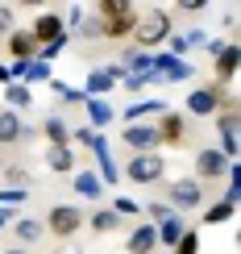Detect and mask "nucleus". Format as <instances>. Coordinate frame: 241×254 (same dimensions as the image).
<instances>
[{"label": "nucleus", "instance_id": "f257e3e1", "mask_svg": "<svg viewBox=\"0 0 241 254\" xmlns=\"http://www.w3.org/2000/svg\"><path fill=\"white\" fill-rule=\"evenodd\" d=\"M166 34H171V17L162 13V8H145V13L138 17V25H133V38H138L142 50L158 46V42H166Z\"/></svg>", "mask_w": 241, "mask_h": 254}, {"label": "nucleus", "instance_id": "f03ea898", "mask_svg": "<svg viewBox=\"0 0 241 254\" xmlns=\"http://www.w3.org/2000/svg\"><path fill=\"white\" fill-rule=\"evenodd\" d=\"M125 175L133 179V184H158V179L166 175V158L158 150H142L129 158V167H125Z\"/></svg>", "mask_w": 241, "mask_h": 254}, {"label": "nucleus", "instance_id": "7ed1b4c3", "mask_svg": "<svg viewBox=\"0 0 241 254\" xmlns=\"http://www.w3.org/2000/svg\"><path fill=\"white\" fill-rule=\"evenodd\" d=\"M179 79H192V63L175 55H150V83H179Z\"/></svg>", "mask_w": 241, "mask_h": 254}, {"label": "nucleus", "instance_id": "20e7f679", "mask_svg": "<svg viewBox=\"0 0 241 254\" xmlns=\"http://www.w3.org/2000/svg\"><path fill=\"white\" fill-rule=\"evenodd\" d=\"M166 204H171L175 213L200 208V204H204V188H200V179H175V184L166 188Z\"/></svg>", "mask_w": 241, "mask_h": 254}, {"label": "nucleus", "instance_id": "39448f33", "mask_svg": "<svg viewBox=\"0 0 241 254\" xmlns=\"http://www.w3.org/2000/svg\"><path fill=\"white\" fill-rule=\"evenodd\" d=\"M46 229L50 234H58V238H71V234H79L83 229V213L75 204H54L50 208V217H46Z\"/></svg>", "mask_w": 241, "mask_h": 254}, {"label": "nucleus", "instance_id": "423d86ee", "mask_svg": "<svg viewBox=\"0 0 241 254\" xmlns=\"http://www.w3.org/2000/svg\"><path fill=\"white\" fill-rule=\"evenodd\" d=\"M121 137H125V146H133V150H158V125H150V121H129V129H121Z\"/></svg>", "mask_w": 241, "mask_h": 254}, {"label": "nucleus", "instance_id": "0eeeda50", "mask_svg": "<svg viewBox=\"0 0 241 254\" xmlns=\"http://www.w3.org/2000/svg\"><path fill=\"white\" fill-rule=\"evenodd\" d=\"M221 88H195L192 96H187V113H195V117H212V113H221Z\"/></svg>", "mask_w": 241, "mask_h": 254}, {"label": "nucleus", "instance_id": "6e6552de", "mask_svg": "<svg viewBox=\"0 0 241 254\" xmlns=\"http://www.w3.org/2000/svg\"><path fill=\"white\" fill-rule=\"evenodd\" d=\"M158 142H166V146H183V142H187V117H183V113H171V109L162 113V121H158Z\"/></svg>", "mask_w": 241, "mask_h": 254}, {"label": "nucleus", "instance_id": "1a4fd4ad", "mask_svg": "<svg viewBox=\"0 0 241 254\" xmlns=\"http://www.w3.org/2000/svg\"><path fill=\"white\" fill-rule=\"evenodd\" d=\"M225 171H229V158H225L221 150H212V146H208V150L195 154V175H200V179H221Z\"/></svg>", "mask_w": 241, "mask_h": 254}, {"label": "nucleus", "instance_id": "9d476101", "mask_svg": "<svg viewBox=\"0 0 241 254\" xmlns=\"http://www.w3.org/2000/svg\"><path fill=\"white\" fill-rule=\"evenodd\" d=\"M121 75H125V67H96L88 75V88L83 92H88V96H104V92H112V83H117Z\"/></svg>", "mask_w": 241, "mask_h": 254}, {"label": "nucleus", "instance_id": "9b49d317", "mask_svg": "<svg viewBox=\"0 0 241 254\" xmlns=\"http://www.w3.org/2000/svg\"><path fill=\"white\" fill-rule=\"evenodd\" d=\"M29 34H34V42H42V46H46L50 38L67 34V25H62V17H58V13H42L34 25H29Z\"/></svg>", "mask_w": 241, "mask_h": 254}, {"label": "nucleus", "instance_id": "f8f14e48", "mask_svg": "<svg viewBox=\"0 0 241 254\" xmlns=\"http://www.w3.org/2000/svg\"><path fill=\"white\" fill-rule=\"evenodd\" d=\"M154 250H158V225L145 221L129 234V254H154Z\"/></svg>", "mask_w": 241, "mask_h": 254}, {"label": "nucleus", "instance_id": "ddd939ff", "mask_svg": "<svg viewBox=\"0 0 241 254\" xmlns=\"http://www.w3.org/2000/svg\"><path fill=\"white\" fill-rule=\"evenodd\" d=\"M133 25H138V13L104 17V21H100V34H104V38H112V42H121V38H129V34H133Z\"/></svg>", "mask_w": 241, "mask_h": 254}, {"label": "nucleus", "instance_id": "4468645a", "mask_svg": "<svg viewBox=\"0 0 241 254\" xmlns=\"http://www.w3.org/2000/svg\"><path fill=\"white\" fill-rule=\"evenodd\" d=\"M92 150H96V163H100V179L104 184H117V163H112V154H108V137H92Z\"/></svg>", "mask_w": 241, "mask_h": 254}, {"label": "nucleus", "instance_id": "2eb2a0df", "mask_svg": "<svg viewBox=\"0 0 241 254\" xmlns=\"http://www.w3.org/2000/svg\"><path fill=\"white\" fill-rule=\"evenodd\" d=\"M46 167H50V171H58V175L75 171V150H71V142L67 146H46Z\"/></svg>", "mask_w": 241, "mask_h": 254}, {"label": "nucleus", "instance_id": "dca6fc26", "mask_svg": "<svg viewBox=\"0 0 241 254\" xmlns=\"http://www.w3.org/2000/svg\"><path fill=\"white\" fill-rule=\"evenodd\" d=\"M25 137V125H21V117L13 109H4L0 113V146H13V142H21Z\"/></svg>", "mask_w": 241, "mask_h": 254}, {"label": "nucleus", "instance_id": "f3484780", "mask_svg": "<svg viewBox=\"0 0 241 254\" xmlns=\"http://www.w3.org/2000/svg\"><path fill=\"white\" fill-rule=\"evenodd\" d=\"M8 55H17V59H34V55H38L34 34H29V29H13V34H8Z\"/></svg>", "mask_w": 241, "mask_h": 254}, {"label": "nucleus", "instance_id": "a211bd4d", "mask_svg": "<svg viewBox=\"0 0 241 254\" xmlns=\"http://www.w3.org/2000/svg\"><path fill=\"white\" fill-rule=\"evenodd\" d=\"M221 137H225V158L229 163H237V113H225L221 117Z\"/></svg>", "mask_w": 241, "mask_h": 254}, {"label": "nucleus", "instance_id": "6ab92c4d", "mask_svg": "<svg viewBox=\"0 0 241 254\" xmlns=\"http://www.w3.org/2000/svg\"><path fill=\"white\" fill-rule=\"evenodd\" d=\"M83 109H88L92 129H100V125H108V121H112V104H108V100H100V96H88V100H83Z\"/></svg>", "mask_w": 241, "mask_h": 254}, {"label": "nucleus", "instance_id": "aec40b11", "mask_svg": "<svg viewBox=\"0 0 241 254\" xmlns=\"http://www.w3.org/2000/svg\"><path fill=\"white\" fill-rule=\"evenodd\" d=\"M212 59H216V75H221V79H233L237 75V46H221Z\"/></svg>", "mask_w": 241, "mask_h": 254}, {"label": "nucleus", "instance_id": "412c9836", "mask_svg": "<svg viewBox=\"0 0 241 254\" xmlns=\"http://www.w3.org/2000/svg\"><path fill=\"white\" fill-rule=\"evenodd\" d=\"M42 129H46V142H50V146H67V142H71V125L62 121V117H46Z\"/></svg>", "mask_w": 241, "mask_h": 254}, {"label": "nucleus", "instance_id": "4be33fe9", "mask_svg": "<svg viewBox=\"0 0 241 254\" xmlns=\"http://www.w3.org/2000/svg\"><path fill=\"white\" fill-rule=\"evenodd\" d=\"M162 113H166L162 100H138V104L125 109V117H129V121H142V117H162Z\"/></svg>", "mask_w": 241, "mask_h": 254}, {"label": "nucleus", "instance_id": "5701e85b", "mask_svg": "<svg viewBox=\"0 0 241 254\" xmlns=\"http://www.w3.org/2000/svg\"><path fill=\"white\" fill-rule=\"evenodd\" d=\"M183 229H187V225L179 221V213H175V217H166V221H158V246H175Z\"/></svg>", "mask_w": 241, "mask_h": 254}, {"label": "nucleus", "instance_id": "b1692460", "mask_svg": "<svg viewBox=\"0 0 241 254\" xmlns=\"http://www.w3.org/2000/svg\"><path fill=\"white\" fill-rule=\"evenodd\" d=\"M92 234H112V229H121V217L112 213V208H100V213H92Z\"/></svg>", "mask_w": 241, "mask_h": 254}, {"label": "nucleus", "instance_id": "393cba45", "mask_svg": "<svg viewBox=\"0 0 241 254\" xmlns=\"http://www.w3.org/2000/svg\"><path fill=\"white\" fill-rule=\"evenodd\" d=\"M75 196H88V200H96V196H100V175H92V171H79V175H75Z\"/></svg>", "mask_w": 241, "mask_h": 254}, {"label": "nucleus", "instance_id": "a878e982", "mask_svg": "<svg viewBox=\"0 0 241 254\" xmlns=\"http://www.w3.org/2000/svg\"><path fill=\"white\" fill-rule=\"evenodd\" d=\"M4 96H8V109H29V104H34V92H29L25 83H8Z\"/></svg>", "mask_w": 241, "mask_h": 254}, {"label": "nucleus", "instance_id": "bb28decb", "mask_svg": "<svg viewBox=\"0 0 241 254\" xmlns=\"http://www.w3.org/2000/svg\"><path fill=\"white\" fill-rule=\"evenodd\" d=\"M13 234H17V242H38V238H42V221H34V217H21L17 225H13Z\"/></svg>", "mask_w": 241, "mask_h": 254}, {"label": "nucleus", "instance_id": "cd10ccee", "mask_svg": "<svg viewBox=\"0 0 241 254\" xmlns=\"http://www.w3.org/2000/svg\"><path fill=\"white\" fill-rule=\"evenodd\" d=\"M171 250H175V254H200V234H195V229H183L179 242H175Z\"/></svg>", "mask_w": 241, "mask_h": 254}, {"label": "nucleus", "instance_id": "c85d7f7f", "mask_svg": "<svg viewBox=\"0 0 241 254\" xmlns=\"http://www.w3.org/2000/svg\"><path fill=\"white\" fill-rule=\"evenodd\" d=\"M233 200H221V204H212V208H208V213H204V221H208V225H221V221H229V217H233Z\"/></svg>", "mask_w": 241, "mask_h": 254}, {"label": "nucleus", "instance_id": "c756f323", "mask_svg": "<svg viewBox=\"0 0 241 254\" xmlns=\"http://www.w3.org/2000/svg\"><path fill=\"white\" fill-rule=\"evenodd\" d=\"M125 71H150V50H129L125 55Z\"/></svg>", "mask_w": 241, "mask_h": 254}, {"label": "nucleus", "instance_id": "7c9ffc66", "mask_svg": "<svg viewBox=\"0 0 241 254\" xmlns=\"http://www.w3.org/2000/svg\"><path fill=\"white\" fill-rule=\"evenodd\" d=\"M25 79H29V83H42V79H50V63H42V59H29V67H25Z\"/></svg>", "mask_w": 241, "mask_h": 254}, {"label": "nucleus", "instance_id": "2f4dec72", "mask_svg": "<svg viewBox=\"0 0 241 254\" xmlns=\"http://www.w3.org/2000/svg\"><path fill=\"white\" fill-rule=\"evenodd\" d=\"M25 188H4V192H0V208H17V204H25Z\"/></svg>", "mask_w": 241, "mask_h": 254}, {"label": "nucleus", "instance_id": "473e14b6", "mask_svg": "<svg viewBox=\"0 0 241 254\" xmlns=\"http://www.w3.org/2000/svg\"><path fill=\"white\" fill-rule=\"evenodd\" d=\"M100 13L104 17H121V13H133L129 0H100Z\"/></svg>", "mask_w": 241, "mask_h": 254}, {"label": "nucleus", "instance_id": "72a5a7b5", "mask_svg": "<svg viewBox=\"0 0 241 254\" xmlns=\"http://www.w3.org/2000/svg\"><path fill=\"white\" fill-rule=\"evenodd\" d=\"M112 213H117V217H133V213H138V200H129V196H112Z\"/></svg>", "mask_w": 241, "mask_h": 254}, {"label": "nucleus", "instance_id": "f704fd0d", "mask_svg": "<svg viewBox=\"0 0 241 254\" xmlns=\"http://www.w3.org/2000/svg\"><path fill=\"white\" fill-rule=\"evenodd\" d=\"M54 88H58V96L67 104H83V100H88V92H79V88H67V83H54Z\"/></svg>", "mask_w": 241, "mask_h": 254}, {"label": "nucleus", "instance_id": "c9c22d12", "mask_svg": "<svg viewBox=\"0 0 241 254\" xmlns=\"http://www.w3.org/2000/svg\"><path fill=\"white\" fill-rule=\"evenodd\" d=\"M166 46H171V55H175V59H183L187 50H192V46H187V38H183V34H166Z\"/></svg>", "mask_w": 241, "mask_h": 254}, {"label": "nucleus", "instance_id": "e433bc0d", "mask_svg": "<svg viewBox=\"0 0 241 254\" xmlns=\"http://www.w3.org/2000/svg\"><path fill=\"white\" fill-rule=\"evenodd\" d=\"M208 4H212V0H175V8H179V13H204Z\"/></svg>", "mask_w": 241, "mask_h": 254}, {"label": "nucleus", "instance_id": "4c0bfd02", "mask_svg": "<svg viewBox=\"0 0 241 254\" xmlns=\"http://www.w3.org/2000/svg\"><path fill=\"white\" fill-rule=\"evenodd\" d=\"M166 217H175L171 204H150V225H158V221H166Z\"/></svg>", "mask_w": 241, "mask_h": 254}, {"label": "nucleus", "instance_id": "58836bf2", "mask_svg": "<svg viewBox=\"0 0 241 254\" xmlns=\"http://www.w3.org/2000/svg\"><path fill=\"white\" fill-rule=\"evenodd\" d=\"M92 137H96V129H92V125H83V129H71V142H79V146H92Z\"/></svg>", "mask_w": 241, "mask_h": 254}, {"label": "nucleus", "instance_id": "ea45409f", "mask_svg": "<svg viewBox=\"0 0 241 254\" xmlns=\"http://www.w3.org/2000/svg\"><path fill=\"white\" fill-rule=\"evenodd\" d=\"M4 179H8V188H21V184H25V171H21V167H4Z\"/></svg>", "mask_w": 241, "mask_h": 254}, {"label": "nucleus", "instance_id": "a19ab883", "mask_svg": "<svg viewBox=\"0 0 241 254\" xmlns=\"http://www.w3.org/2000/svg\"><path fill=\"white\" fill-rule=\"evenodd\" d=\"M13 8H8V4H0V34H13Z\"/></svg>", "mask_w": 241, "mask_h": 254}, {"label": "nucleus", "instance_id": "79ce46f5", "mask_svg": "<svg viewBox=\"0 0 241 254\" xmlns=\"http://www.w3.org/2000/svg\"><path fill=\"white\" fill-rule=\"evenodd\" d=\"M25 67H29V59H13V63H8V75H13V79H25Z\"/></svg>", "mask_w": 241, "mask_h": 254}, {"label": "nucleus", "instance_id": "37998d69", "mask_svg": "<svg viewBox=\"0 0 241 254\" xmlns=\"http://www.w3.org/2000/svg\"><path fill=\"white\" fill-rule=\"evenodd\" d=\"M79 21H83V8L75 4V8H71V13H67V17H62V25H79Z\"/></svg>", "mask_w": 241, "mask_h": 254}, {"label": "nucleus", "instance_id": "c03bdc74", "mask_svg": "<svg viewBox=\"0 0 241 254\" xmlns=\"http://www.w3.org/2000/svg\"><path fill=\"white\" fill-rule=\"evenodd\" d=\"M8 221H13V213H8V208H0V234H4V225Z\"/></svg>", "mask_w": 241, "mask_h": 254}, {"label": "nucleus", "instance_id": "a18cd8bd", "mask_svg": "<svg viewBox=\"0 0 241 254\" xmlns=\"http://www.w3.org/2000/svg\"><path fill=\"white\" fill-rule=\"evenodd\" d=\"M0 83H13V75H8V63H0Z\"/></svg>", "mask_w": 241, "mask_h": 254}, {"label": "nucleus", "instance_id": "49530a36", "mask_svg": "<svg viewBox=\"0 0 241 254\" xmlns=\"http://www.w3.org/2000/svg\"><path fill=\"white\" fill-rule=\"evenodd\" d=\"M21 4H34V8H38V4H46V0H21Z\"/></svg>", "mask_w": 241, "mask_h": 254}, {"label": "nucleus", "instance_id": "de8ad7c7", "mask_svg": "<svg viewBox=\"0 0 241 254\" xmlns=\"http://www.w3.org/2000/svg\"><path fill=\"white\" fill-rule=\"evenodd\" d=\"M62 254H83V250H62Z\"/></svg>", "mask_w": 241, "mask_h": 254}, {"label": "nucleus", "instance_id": "09e8293b", "mask_svg": "<svg viewBox=\"0 0 241 254\" xmlns=\"http://www.w3.org/2000/svg\"><path fill=\"white\" fill-rule=\"evenodd\" d=\"M4 254H25V250H4Z\"/></svg>", "mask_w": 241, "mask_h": 254}]
</instances>
